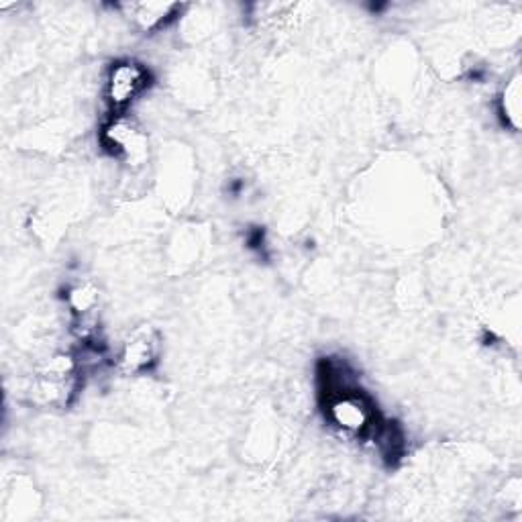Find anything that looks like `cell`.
<instances>
[{"label":"cell","instance_id":"6da1fadb","mask_svg":"<svg viewBox=\"0 0 522 522\" xmlns=\"http://www.w3.org/2000/svg\"><path fill=\"white\" fill-rule=\"evenodd\" d=\"M329 416L339 429L361 435L372 427L376 414L368 398L343 386V390L329 394Z\"/></svg>","mask_w":522,"mask_h":522},{"label":"cell","instance_id":"7a4b0ae2","mask_svg":"<svg viewBox=\"0 0 522 522\" xmlns=\"http://www.w3.org/2000/svg\"><path fill=\"white\" fill-rule=\"evenodd\" d=\"M149 74L137 62H121L113 66L107 82V100L115 111L127 109L129 104L147 88Z\"/></svg>","mask_w":522,"mask_h":522},{"label":"cell","instance_id":"3957f363","mask_svg":"<svg viewBox=\"0 0 522 522\" xmlns=\"http://www.w3.org/2000/svg\"><path fill=\"white\" fill-rule=\"evenodd\" d=\"M160 355V333L151 325L137 327L125 341L119 363L127 374L149 370Z\"/></svg>","mask_w":522,"mask_h":522},{"label":"cell","instance_id":"277c9868","mask_svg":"<svg viewBox=\"0 0 522 522\" xmlns=\"http://www.w3.org/2000/svg\"><path fill=\"white\" fill-rule=\"evenodd\" d=\"M104 143H107L117 155H123L129 162H139L145 151L147 141L139 129L129 125L127 121H113L104 131Z\"/></svg>","mask_w":522,"mask_h":522},{"label":"cell","instance_id":"5b68a950","mask_svg":"<svg viewBox=\"0 0 522 522\" xmlns=\"http://www.w3.org/2000/svg\"><path fill=\"white\" fill-rule=\"evenodd\" d=\"M176 5H168V3H139V5H131V15L133 19L143 27V29H151L162 25L168 17H172V13L176 11Z\"/></svg>","mask_w":522,"mask_h":522},{"label":"cell","instance_id":"8992f818","mask_svg":"<svg viewBox=\"0 0 522 522\" xmlns=\"http://www.w3.org/2000/svg\"><path fill=\"white\" fill-rule=\"evenodd\" d=\"M502 117L506 119V125H510L514 131L520 127V76L516 74L502 92V104H500Z\"/></svg>","mask_w":522,"mask_h":522},{"label":"cell","instance_id":"52a82bcc","mask_svg":"<svg viewBox=\"0 0 522 522\" xmlns=\"http://www.w3.org/2000/svg\"><path fill=\"white\" fill-rule=\"evenodd\" d=\"M70 304L76 312H88L94 308L96 304V290L92 286H76L72 292H70Z\"/></svg>","mask_w":522,"mask_h":522}]
</instances>
